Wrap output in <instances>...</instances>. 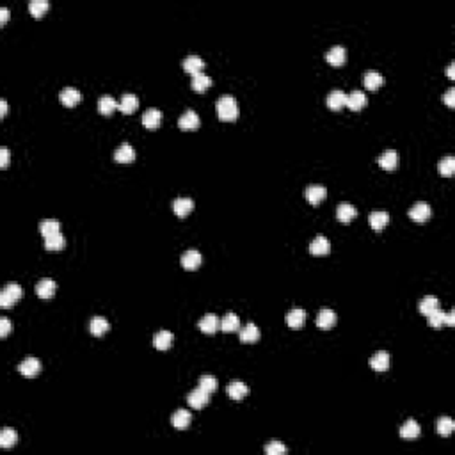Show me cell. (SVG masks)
I'll use <instances>...</instances> for the list:
<instances>
[{
	"label": "cell",
	"instance_id": "6da1fadb",
	"mask_svg": "<svg viewBox=\"0 0 455 455\" xmlns=\"http://www.w3.org/2000/svg\"><path fill=\"white\" fill-rule=\"evenodd\" d=\"M217 116L221 121H235L238 118V105L233 96H221L217 100Z\"/></svg>",
	"mask_w": 455,
	"mask_h": 455
},
{
	"label": "cell",
	"instance_id": "7a4b0ae2",
	"mask_svg": "<svg viewBox=\"0 0 455 455\" xmlns=\"http://www.w3.org/2000/svg\"><path fill=\"white\" fill-rule=\"evenodd\" d=\"M21 293H24V290H21V286L18 283H7L2 292H0V306L2 308H11V306H14L21 299Z\"/></svg>",
	"mask_w": 455,
	"mask_h": 455
},
{
	"label": "cell",
	"instance_id": "3957f363",
	"mask_svg": "<svg viewBox=\"0 0 455 455\" xmlns=\"http://www.w3.org/2000/svg\"><path fill=\"white\" fill-rule=\"evenodd\" d=\"M334 324H336V313L329 308L320 309L318 316H316V327L322 331H329L334 327Z\"/></svg>",
	"mask_w": 455,
	"mask_h": 455
},
{
	"label": "cell",
	"instance_id": "277c9868",
	"mask_svg": "<svg viewBox=\"0 0 455 455\" xmlns=\"http://www.w3.org/2000/svg\"><path fill=\"white\" fill-rule=\"evenodd\" d=\"M55 290H57V285H55L54 279L50 278H44V279H39L38 285H36V293H38L39 299H52L55 293Z\"/></svg>",
	"mask_w": 455,
	"mask_h": 455
},
{
	"label": "cell",
	"instance_id": "5b68a950",
	"mask_svg": "<svg viewBox=\"0 0 455 455\" xmlns=\"http://www.w3.org/2000/svg\"><path fill=\"white\" fill-rule=\"evenodd\" d=\"M18 372H20L24 377H36V375L41 372V363L36 357H27L24 359L20 365H18Z\"/></svg>",
	"mask_w": 455,
	"mask_h": 455
},
{
	"label": "cell",
	"instance_id": "8992f818",
	"mask_svg": "<svg viewBox=\"0 0 455 455\" xmlns=\"http://www.w3.org/2000/svg\"><path fill=\"white\" fill-rule=\"evenodd\" d=\"M187 402L192 409H203L204 405H208V402H210V395L201 390V388H196V390L189 393Z\"/></svg>",
	"mask_w": 455,
	"mask_h": 455
},
{
	"label": "cell",
	"instance_id": "52a82bcc",
	"mask_svg": "<svg viewBox=\"0 0 455 455\" xmlns=\"http://www.w3.org/2000/svg\"><path fill=\"white\" fill-rule=\"evenodd\" d=\"M201 262H203V258H201L199 251H196V249H189V251H185L180 258V263L185 270H196V268L201 265Z\"/></svg>",
	"mask_w": 455,
	"mask_h": 455
},
{
	"label": "cell",
	"instance_id": "ba28073f",
	"mask_svg": "<svg viewBox=\"0 0 455 455\" xmlns=\"http://www.w3.org/2000/svg\"><path fill=\"white\" fill-rule=\"evenodd\" d=\"M430 215H432L430 204L421 203V201H420V203H416L415 207L409 210V217H411L415 222H425V221H428V219H430Z\"/></svg>",
	"mask_w": 455,
	"mask_h": 455
},
{
	"label": "cell",
	"instance_id": "9c48e42d",
	"mask_svg": "<svg viewBox=\"0 0 455 455\" xmlns=\"http://www.w3.org/2000/svg\"><path fill=\"white\" fill-rule=\"evenodd\" d=\"M197 327H199L201 333L204 334H214L221 329V320L215 315H204L203 318L197 322Z\"/></svg>",
	"mask_w": 455,
	"mask_h": 455
},
{
	"label": "cell",
	"instance_id": "30bf717a",
	"mask_svg": "<svg viewBox=\"0 0 455 455\" xmlns=\"http://www.w3.org/2000/svg\"><path fill=\"white\" fill-rule=\"evenodd\" d=\"M178 126H180V130H184V132H192V130H196L197 126H199V118H197V114L194 112V110L189 109L178 119Z\"/></svg>",
	"mask_w": 455,
	"mask_h": 455
},
{
	"label": "cell",
	"instance_id": "8fae6325",
	"mask_svg": "<svg viewBox=\"0 0 455 455\" xmlns=\"http://www.w3.org/2000/svg\"><path fill=\"white\" fill-rule=\"evenodd\" d=\"M331 251V242L327 240L326 237L318 235L316 238H313L311 244H309V253L313 256H324V255H329Z\"/></svg>",
	"mask_w": 455,
	"mask_h": 455
},
{
	"label": "cell",
	"instance_id": "7c38bea8",
	"mask_svg": "<svg viewBox=\"0 0 455 455\" xmlns=\"http://www.w3.org/2000/svg\"><path fill=\"white\" fill-rule=\"evenodd\" d=\"M347 107L352 112H359L367 107V95L363 91H352L350 95H347Z\"/></svg>",
	"mask_w": 455,
	"mask_h": 455
},
{
	"label": "cell",
	"instance_id": "4fadbf2b",
	"mask_svg": "<svg viewBox=\"0 0 455 455\" xmlns=\"http://www.w3.org/2000/svg\"><path fill=\"white\" fill-rule=\"evenodd\" d=\"M59 100H61V103L64 107H75V105L80 103L82 95H80V91L75 89V87H66V89H62V91H61Z\"/></svg>",
	"mask_w": 455,
	"mask_h": 455
},
{
	"label": "cell",
	"instance_id": "5bb4252c",
	"mask_svg": "<svg viewBox=\"0 0 455 455\" xmlns=\"http://www.w3.org/2000/svg\"><path fill=\"white\" fill-rule=\"evenodd\" d=\"M173 343H174V334L169 333V331H158V333L153 336V347L158 350L171 349Z\"/></svg>",
	"mask_w": 455,
	"mask_h": 455
},
{
	"label": "cell",
	"instance_id": "9a60e30c",
	"mask_svg": "<svg viewBox=\"0 0 455 455\" xmlns=\"http://www.w3.org/2000/svg\"><path fill=\"white\" fill-rule=\"evenodd\" d=\"M114 160L119 164L133 162V160H135V150H133V146H130L128 143L121 144V146L114 151Z\"/></svg>",
	"mask_w": 455,
	"mask_h": 455
},
{
	"label": "cell",
	"instance_id": "2e32d148",
	"mask_svg": "<svg viewBox=\"0 0 455 455\" xmlns=\"http://www.w3.org/2000/svg\"><path fill=\"white\" fill-rule=\"evenodd\" d=\"M306 322V311L303 308H293L292 311L286 315V324L290 329H301Z\"/></svg>",
	"mask_w": 455,
	"mask_h": 455
},
{
	"label": "cell",
	"instance_id": "e0dca14e",
	"mask_svg": "<svg viewBox=\"0 0 455 455\" xmlns=\"http://www.w3.org/2000/svg\"><path fill=\"white\" fill-rule=\"evenodd\" d=\"M173 210L178 217H181V219L187 217L190 212L194 210V201L189 199V197H176L173 203Z\"/></svg>",
	"mask_w": 455,
	"mask_h": 455
},
{
	"label": "cell",
	"instance_id": "ac0fdd59",
	"mask_svg": "<svg viewBox=\"0 0 455 455\" xmlns=\"http://www.w3.org/2000/svg\"><path fill=\"white\" fill-rule=\"evenodd\" d=\"M181 66H184V70L187 73H190V75H197V73H203L204 61L201 57H197V55H189V57H185V61L181 62Z\"/></svg>",
	"mask_w": 455,
	"mask_h": 455
},
{
	"label": "cell",
	"instance_id": "d6986e66",
	"mask_svg": "<svg viewBox=\"0 0 455 455\" xmlns=\"http://www.w3.org/2000/svg\"><path fill=\"white\" fill-rule=\"evenodd\" d=\"M377 162L384 171H393L398 166V153L395 150H386L377 158Z\"/></svg>",
	"mask_w": 455,
	"mask_h": 455
},
{
	"label": "cell",
	"instance_id": "ffe728a7",
	"mask_svg": "<svg viewBox=\"0 0 455 455\" xmlns=\"http://www.w3.org/2000/svg\"><path fill=\"white\" fill-rule=\"evenodd\" d=\"M190 421H192V415H190L189 411H185V409H178V411L173 415V418H171V423H173V427L176 428V430H185V428H189Z\"/></svg>",
	"mask_w": 455,
	"mask_h": 455
},
{
	"label": "cell",
	"instance_id": "44dd1931",
	"mask_svg": "<svg viewBox=\"0 0 455 455\" xmlns=\"http://www.w3.org/2000/svg\"><path fill=\"white\" fill-rule=\"evenodd\" d=\"M160 123H162V112L158 109H148L143 114V125L148 130H156L160 126Z\"/></svg>",
	"mask_w": 455,
	"mask_h": 455
},
{
	"label": "cell",
	"instance_id": "7402d4cb",
	"mask_svg": "<svg viewBox=\"0 0 455 455\" xmlns=\"http://www.w3.org/2000/svg\"><path fill=\"white\" fill-rule=\"evenodd\" d=\"M247 395H249L247 384L240 382V380H235V382H231L230 386H228V397H230L231 400H242V398H245Z\"/></svg>",
	"mask_w": 455,
	"mask_h": 455
},
{
	"label": "cell",
	"instance_id": "603a6c76",
	"mask_svg": "<svg viewBox=\"0 0 455 455\" xmlns=\"http://www.w3.org/2000/svg\"><path fill=\"white\" fill-rule=\"evenodd\" d=\"M326 61L329 62L331 66H342V64H345V61H347V50L343 47H333L326 54Z\"/></svg>",
	"mask_w": 455,
	"mask_h": 455
},
{
	"label": "cell",
	"instance_id": "cb8c5ba5",
	"mask_svg": "<svg viewBox=\"0 0 455 455\" xmlns=\"http://www.w3.org/2000/svg\"><path fill=\"white\" fill-rule=\"evenodd\" d=\"M370 367L374 368L375 372H386L390 368V354L380 350V352H375L374 356L370 357Z\"/></svg>",
	"mask_w": 455,
	"mask_h": 455
},
{
	"label": "cell",
	"instance_id": "d4e9b609",
	"mask_svg": "<svg viewBox=\"0 0 455 455\" xmlns=\"http://www.w3.org/2000/svg\"><path fill=\"white\" fill-rule=\"evenodd\" d=\"M109 329H110L109 320L103 318V316H95V318L91 320V324H89V331H91L93 336H98V338L103 336Z\"/></svg>",
	"mask_w": 455,
	"mask_h": 455
},
{
	"label": "cell",
	"instance_id": "484cf974",
	"mask_svg": "<svg viewBox=\"0 0 455 455\" xmlns=\"http://www.w3.org/2000/svg\"><path fill=\"white\" fill-rule=\"evenodd\" d=\"M327 107L331 110H342L343 107H347V93L343 91H333L327 96Z\"/></svg>",
	"mask_w": 455,
	"mask_h": 455
},
{
	"label": "cell",
	"instance_id": "4316f807",
	"mask_svg": "<svg viewBox=\"0 0 455 455\" xmlns=\"http://www.w3.org/2000/svg\"><path fill=\"white\" fill-rule=\"evenodd\" d=\"M356 215H357V210H356V208H354L350 203H342V204H338V208H336V217H338V221L343 222V224L350 222L354 217H356Z\"/></svg>",
	"mask_w": 455,
	"mask_h": 455
},
{
	"label": "cell",
	"instance_id": "83f0119b",
	"mask_svg": "<svg viewBox=\"0 0 455 455\" xmlns=\"http://www.w3.org/2000/svg\"><path fill=\"white\" fill-rule=\"evenodd\" d=\"M326 194L327 190L326 187H322V185H309V187L306 189V199L311 204H318L320 201L326 197Z\"/></svg>",
	"mask_w": 455,
	"mask_h": 455
},
{
	"label": "cell",
	"instance_id": "f1b7e54d",
	"mask_svg": "<svg viewBox=\"0 0 455 455\" xmlns=\"http://www.w3.org/2000/svg\"><path fill=\"white\" fill-rule=\"evenodd\" d=\"M137 107H139V100H137L135 95H123V98L119 100L118 109L121 110L123 114H132L137 110Z\"/></svg>",
	"mask_w": 455,
	"mask_h": 455
},
{
	"label": "cell",
	"instance_id": "f546056e",
	"mask_svg": "<svg viewBox=\"0 0 455 455\" xmlns=\"http://www.w3.org/2000/svg\"><path fill=\"white\" fill-rule=\"evenodd\" d=\"M368 221H370L372 230L380 231L388 226V222H390V214H388V212H372Z\"/></svg>",
	"mask_w": 455,
	"mask_h": 455
},
{
	"label": "cell",
	"instance_id": "4dcf8cb0",
	"mask_svg": "<svg viewBox=\"0 0 455 455\" xmlns=\"http://www.w3.org/2000/svg\"><path fill=\"white\" fill-rule=\"evenodd\" d=\"M420 432H421V428H420V425H418V421H415V420H407L400 427V436L404 439H416L418 436H420Z\"/></svg>",
	"mask_w": 455,
	"mask_h": 455
},
{
	"label": "cell",
	"instance_id": "1f68e13d",
	"mask_svg": "<svg viewBox=\"0 0 455 455\" xmlns=\"http://www.w3.org/2000/svg\"><path fill=\"white\" fill-rule=\"evenodd\" d=\"M260 340V329L255 324L249 322L244 329L240 331V342L242 343H256Z\"/></svg>",
	"mask_w": 455,
	"mask_h": 455
},
{
	"label": "cell",
	"instance_id": "d6a6232c",
	"mask_svg": "<svg viewBox=\"0 0 455 455\" xmlns=\"http://www.w3.org/2000/svg\"><path fill=\"white\" fill-rule=\"evenodd\" d=\"M363 82H365V87L367 89H370V91H377L380 85L384 84V78L377 72H367L363 77Z\"/></svg>",
	"mask_w": 455,
	"mask_h": 455
},
{
	"label": "cell",
	"instance_id": "836d02e7",
	"mask_svg": "<svg viewBox=\"0 0 455 455\" xmlns=\"http://www.w3.org/2000/svg\"><path fill=\"white\" fill-rule=\"evenodd\" d=\"M190 85H192V89L196 93H204L212 85V78L208 75H204V73H197V75H192Z\"/></svg>",
	"mask_w": 455,
	"mask_h": 455
},
{
	"label": "cell",
	"instance_id": "e575fe53",
	"mask_svg": "<svg viewBox=\"0 0 455 455\" xmlns=\"http://www.w3.org/2000/svg\"><path fill=\"white\" fill-rule=\"evenodd\" d=\"M64 245H66V238L62 237L61 233L44 237V249H48V251H61Z\"/></svg>",
	"mask_w": 455,
	"mask_h": 455
},
{
	"label": "cell",
	"instance_id": "d590c367",
	"mask_svg": "<svg viewBox=\"0 0 455 455\" xmlns=\"http://www.w3.org/2000/svg\"><path fill=\"white\" fill-rule=\"evenodd\" d=\"M118 107H119V103L116 102L112 96H102V98L98 100V110H100V114H103V116H110Z\"/></svg>",
	"mask_w": 455,
	"mask_h": 455
},
{
	"label": "cell",
	"instance_id": "8d00e7d4",
	"mask_svg": "<svg viewBox=\"0 0 455 455\" xmlns=\"http://www.w3.org/2000/svg\"><path fill=\"white\" fill-rule=\"evenodd\" d=\"M39 231L43 237H50V235L61 233V224L55 219H44L39 222Z\"/></svg>",
	"mask_w": 455,
	"mask_h": 455
},
{
	"label": "cell",
	"instance_id": "74e56055",
	"mask_svg": "<svg viewBox=\"0 0 455 455\" xmlns=\"http://www.w3.org/2000/svg\"><path fill=\"white\" fill-rule=\"evenodd\" d=\"M238 327H240V320H238V316L235 313H228L224 318L221 320V329L224 333H235V331H238Z\"/></svg>",
	"mask_w": 455,
	"mask_h": 455
},
{
	"label": "cell",
	"instance_id": "f35d334b",
	"mask_svg": "<svg viewBox=\"0 0 455 455\" xmlns=\"http://www.w3.org/2000/svg\"><path fill=\"white\" fill-rule=\"evenodd\" d=\"M428 324H430L432 329H441L443 326H446V311H443L441 308L434 309L428 315Z\"/></svg>",
	"mask_w": 455,
	"mask_h": 455
},
{
	"label": "cell",
	"instance_id": "ab89813d",
	"mask_svg": "<svg viewBox=\"0 0 455 455\" xmlns=\"http://www.w3.org/2000/svg\"><path fill=\"white\" fill-rule=\"evenodd\" d=\"M453 428H455V423H453L452 418L443 416V418H439L438 423H436V430H438V434L443 436V438H446V436L452 434Z\"/></svg>",
	"mask_w": 455,
	"mask_h": 455
},
{
	"label": "cell",
	"instance_id": "60d3db41",
	"mask_svg": "<svg viewBox=\"0 0 455 455\" xmlns=\"http://www.w3.org/2000/svg\"><path fill=\"white\" fill-rule=\"evenodd\" d=\"M418 308H420L421 315L428 316L432 311H434V309L439 308V303H438V299H436L434 295H427V297H423V299H421V303H420V306H418Z\"/></svg>",
	"mask_w": 455,
	"mask_h": 455
},
{
	"label": "cell",
	"instance_id": "b9f144b4",
	"mask_svg": "<svg viewBox=\"0 0 455 455\" xmlns=\"http://www.w3.org/2000/svg\"><path fill=\"white\" fill-rule=\"evenodd\" d=\"M48 7H50V4H48L47 0H32V2L29 4V13L34 18H43L44 13L48 11Z\"/></svg>",
	"mask_w": 455,
	"mask_h": 455
},
{
	"label": "cell",
	"instance_id": "7bdbcfd3",
	"mask_svg": "<svg viewBox=\"0 0 455 455\" xmlns=\"http://www.w3.org/2000/svg\"><path fill=\"white\" fill-rule=\"evenodd\" d=\"M18 443V434L11 428H4L2 434H0V446L2 448H11Z\"/></svg>",
	"mask_w": 455,
	"mask_h": 455
},
{
	"label": "cell",
	"instance_id": "ee69618b",
	"mask_svg": "<svg viewBox=\"0 0 455 455\" xmlns=\"http://www.w3.org/2000/svg\"><path fill=\"white\" fill-rule=\"evenodd\" d=\"M438 169H439V174H441V176H452L453 171H455V158L453 156H446V158H443L441 162L438 164Z\"/></svg>",
	"mask_w": 455,
	"mask_h": 455
},
{
	"label": "cell",
	"instance_id": "f6af8a7d",
	"mask_svg": "<svg viewBox=\"0 0 455 455\" xmlns=\"http://www.w3.org/2000/svg\"><path fill=\"white\" fill-rule=\"evenodd\" d=\"M203 391H207L208 395H212L215 390H217V379L212 377V375H203V377H199V386Z\"/></svg>",
	"mask_w": 455,
	"mask_h": 455
},
{
	"label": "cell",
	"instance_id": "bcb514c9",
	"mask_svg": "<svg viewBox=\"0 0 455 455\" xmlns=\"http://www.w3.org/2000/svg\"><path fill=\"white\" fill-rule=\"evenodd\" d=\"M286 452H288V448H286L285 445H281V443H278V441H272L270 445L265 446V453L267 455H283Z\"/></svg>",
	"mask_w": 455,
	"mask_h": 455
},
{
	"label": "cell",
	"instance_id": "7dc6e473",
	"mask_svg": "<svg viewBox=\"0 0 455 455\" xmlns=\"http://www.w3.org/2000/svg\"><path fill=\"white\" fill-rule=\"evenodd\" d=\"M9 331H11V322L9 318L4 316V318H0V336H7Z\"/></svg>",
	"mask_w": 455,
	"mask_h": 455
},
{
	"label": "cell",
	"instance_id": "c3c4849f",
	"mask_svg": "<svg viewBox=\"0 0 455 455\" xmlns=\"http://www.w3.org/2000/svg\"><path fill=\"white\" fill-rule=\"evenodd\" d=\"M7 164H9V150H7V148H0V166L7 167Z\"/></svg>",
	"mask_w": 455,
	"mask_h": 455
},
{
	"label": "cell",
	"instance_id": "681fc988",
	"mask_svg": "<svg viewBox=\"0 0 455 455\" xmlns=\"http://www.w3.org/2000/svg\"><path fill=\"white\" fill-rule=\"evenodd\" d=\"M445 103H446V105H448V107H455V89H453V87L446 91V95H445Z\"/></svg>",
	"mask_w": 455,
	"mask_h": 455
},
{
	"label": "cell",
	"instance_id": "f907efd6",
	"mask_svg": "<svg viewBox=\"0 0 455 455\" xmlns=\"http://www.w3.org/2000/svg\"><path fill=\"white\" fill-rule=\"evenodd\" d=\"M446 326H455V311H446Z\"/></svg>",
	"mask_w": 455,
	"mask_h": 455
},
{
	"label": "cell",
	"instance_id": "816d5d0a",
	"mask_svg": "<svg viewBox=\"0 0 455 455\" xmlns=\"http://www.w3.org/2000/svg\"><path fill=\"white\" fill-rule=\"evenodd\" d=\"M7 114V102L6 100H0V118H6Z\"/></svg>",
	"mask_w": 455,
	"mask_h": 455
},
{
	"label": "cell",
	"instance_id": "f5cc1de1",
	"mask_svg": "<svg viewBox=\"0 0 455 455\" xmlns=\"http://www.w3.org/2000/svg\"><path fill=\"white\" fill-rule=\"evenodd\" d=\"M7 20H9V11L4 7V9H0V21H2V24H6Z\"/></svg>",
	"mask_w": 455,
	"mask_h": 455
},
{
	"label": "cell",
	"instance_id": "db71d44e",
	"mask_svg": "<svg viewBox=\"0 0 455 455\" xmlns=\"http://www.w3.org/2000/svg\"><path fill=\"white\" fill-rule=\"evenodd\" d=\"M453 70H455V64H453V62H452V64H450V66H448V70H446V75H448V78H453V77H455Z\"/></svg>",
	"mask_w": 455,
	"mask_h": 455
}]
</instances>
